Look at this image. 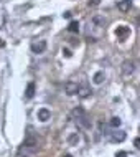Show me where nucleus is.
Listing matches in <instances>:
<instances>
[{
  "mask_svg": "<svg viewBox=\"0 0 140 157\" xmlns=\"http://www.w3.org/2000/svg\"><path fill=\"white\" fill-rule=\"evenodd\" d=\"M73 117H74V121L78 122L81 127H89V126H91V122L87 121V114L84 113V109H81V108L73 109Z\"/></svg>",
  "mask_w": 140,
  "mask_h": 157,
  "instance_id": "1",
  "label": "nucleus"
},
{
  "mask_svg": "<svg viewBox=\"0 0 140 157\" xmlns=\"http://www.w3.org/2000/svg\"><path fill=\"white\" fill-rule=\"evenodd\" d=\"M134 70H135V65H134V61H130V60H125L124 63H122V68H120V71H122V75L124 76H130L134 73Z\"/></svg>",
  "mask_w": 140,
  "mask_h": 157,
  "instance_id": "2",
  "label": "nucleus"
},
{
  "mask_svg": "<svg viewBox=\"0 0 140 157\" xmlns=\"http://www.w3.org/2000/svg\"><path fill=\"white\" fill-rule=\"evenodd\" d=\"M78 88H79V84L74 83V81H68L64 84V91H66V94H69V96L76 94V93H78Z\"/></svg>",
  "mask_w": 140,
  "mask_h": 157,
  "instance_id": "3",
  "label": "nucleus"
},
{
  "mask_svg": "<svg viewBox=\"0 0 140 157\" xmlns=\"http://www.w3.org/2000/svg\"><path fill=\"white\" fill-rule=\"evenodd\" d=\"M46 50V41L45 40H40L38 43H33L31 45V52L33 53H43Z\"/></svg>",
  "mask_w": 140,
  "mask_h": 157,
  "instance_id": "4",
  "label": "nucleus"
},
{
  "mask_svg": "<svg viewBox=\"0 0 140 157\" xmlns=\"http://www.w3.org/2000/svg\"><path fill=\"white\" fill-rule=\"evenodd\" d=\"M91 93H92V91H91V88H89V86H79L76 94L81 98V99H86V98L91 96Z\"/></svg>",
  "mask_w": 140,
  "mask_h": 157,
  "instance_id": "5",
  "label": "nucleus"
},
{
  "mask_svg": "<svg viewBox=\"0 0 140 157\" xmlns=\"http://www.w3.org/2000/svg\"><path fill=\"white\" fill-rule=\"evenodd\" d=\"M50 117H51V113H50L46 108L38 109V119H40V121H43V122H45V121H48Z\"/></svg>",
  "mask_w": 140,
  "mask_h": 157,
  "instance_id": "6",
  "label": "nucleus"
},
{
  "mask_svg": "<svg viewBox=\"0 0 140 157\" xmlns=\"http://www.w3.org/2000/svg\"><path fill=\"white\" fill-rule=\"evenodd\" d=\"M129 27H125V25H122V27H117V30H116V35L117 38H120V40H124V38L129 35Z\"/></svg>",
  "mask_w": 140,
  "mask_h": 157,
  "instance_id": "7",
  "label": "nucleus"
},
{
  "mask_svg": "<svg viewBox=\"0 0 140 157\" xmlns=\"http://www.w3.org/2000/svg\"><path fill=\"white\" fill-rule=\"evenodd\" d=\"M25 96H27L28 99H31V98L35 96V83H28L27 91H25Z\"/></svg>",
  "mask_w": 140,
  "mask_h": 157,
  "instance_id": "8",
  "label": "nucleus"
},
{
  "mask_svg": "<svg viewBox=\"0 0 140 157\" xmlns=\"http://www.w3.org/2000/svg\"><path fill=\"white\" fill-rule=\"evenodd\" d=\"M23 146H25V147H30V149H35L36 139H35V137H27V139H25V142H23Z\"/></svg>",
  "mask_w": 140,
  "mask_h": 157,
  "instance_id": "9",
  "label": "nucleus"
},
{
  "mask_svg": "<svg viewBox=\"0 0 140 157\" xmlns=\"http://www.w3.org/2000/svg\"><path fill=\"white\" fill-rule=\"evenodd\" d=\"M119 10L120 12H127V10H130V0H122L120 3H119Z\"/></svg>",
  "mask_w": 140,
  "mask_h": 157,
  "instance_id": "10",
  "label": "nucleus"
},
{
  "mask_svg": "<svg viewBox=\"0 0 140 157\" xmlns=\"http://www.w3.org/2000/svg\"><path fill=\"white\" fill-rule=\"evenodd\" d=\"M68 30H69L71 33L79 32V23H78V22H71V23H69V27H68Z\"/></svg>",
  "mask_w": 140,
  "mask_h": 157,
  "instance_id": "11",
  "label": "nucleus"
},
{
  "mask_svg": "<svg viewBox=\"0 0 140 157\" xmlns=\"http://www.w3.org/2000/svg\"><path fill=\"white\" fill-rule=\"evenodd\" d=\"M102 81H104V73H102V71L96 73V76H94V83H96V84H101Z\"/></svg>",
  "mask_w": 140,
  "mask_h": 157,
  "instance_id": "12",
  "label": "nucleus"
},
{
  "mask_svg": "<svg viewBox=\"0 0 140 157\" xmlns=\"http://www.w3.org/2000/svg\"><path fill=\"white\" fill-rule=\"evenodd\" d=\"M112 139H114V141H124V139H125V134L124 132H116V134H114L112 136Z\"/></svg>",
  "mask_w": 140,
  "mask_h": 157,
  "instance_id": "13",
  "label": "nucleus"
},
{
  "mask_svg": "<svg viewBox=\"0 0 140 157\" xmlns=\"http://www.w3.org/2000/svg\"><path fill=\"white\" fill-rule=\"evenodd\" d=\"M68 141H69V144H76V142H79V136L78 134H71Z\"/></svg>",
  "mask_w": 140,
  "mask_h": 157,
  "instance_id": "14",
  "label": "nucleus"
},
{
  "mask_svg": "<svg viewBox=\"0 0 140 157\" xmlns=\"http://www.w3.org/2000/svg\"><path fill=\"white\" fill-rule=\"evenodd\" d=\"M111 126L112 127H119V126H120V119H119V117H112V119H111Z\"/></svg>",
  "mask_w": 140,
  "mask_h": 157,
  "instance_id": "15",
  "label": "nucleus"
},
{
  "mask_svg": "<svg viewBox=\"0 0 140 157\" xmlns=\"http://www.w3.org/2000/svg\"><path fill=\"white\" fill-rule=\"evenodd\" d=\"M99 2H101V0H89V7H96V5H99Z\"/></svg>",
  "mask_w": 140,
  "mask_h": 157,
  "instance_id": "16",
  "label": "nucleus"
},
{
  "mask_svg": "<svg viewBox=\"0 0 140 157\" xmlns=\"http://www.w3.org/2000/svg\"><path fill=\"white\" fill-rule=\"evenodd\" d=\"M94 22L96 23H104V18L102 17H94Z\"/></svg>",
  "mask_w": 140,
  "mask_h": 157,
  "instance_id": "17",
  "label": "nucleus"
},
{
  "mask_svg": "<svg viewBox=\"0 0 140 157\" xmlns=\"http://www.w3.org/2000/svg\"><path fill=\"white\" fill-rule=\"evenodd\" d=\"M134 144H135V147H140V139H135Z\"/></svg>",
  "mask_w": 140,
  "mask_h": 157,
  "instance_id": "18",
  "label": "nucleus"
},
{
  "mask_svg": "<svg viewBox=\"0 0 140 157\" xmlns=\"http://www.w3.org/2000/svg\"><path fill=\"white\" fill-rule=\"evenodd\" d=\"M63 53H64L66 56H71V52H69V50H63Z\"/></svg>",
  "mask_w": 140,
  "mask_h": 157,
  "instance_id": "19",
  "label": "nucleus"
},
{
  "mask_svg": "<svg viewBox=\"0 0 140 157\" xmlns=\"http://www.w3.org/2000/svg\"><path fill=\"white\" fill-rule=\"evenodd\" d=\"M124 155H125V152H119V155H117V157H124Z\"/></svg>",
  "mask_w": 140,
  "mask_h": 157,
  "instance_id": "20",
  "label": "nucleus"
},
{
  "mask_svg": "<svg viewBox=\"0 0 140 157\" xmlns=\"http://www.w3.org/2000/svg\"><path fill=\"white\" fill-rule=\"evenodd\" d=\"M0 46H3V41L2 40H0Z\"/></svg>",
  "mask_w": 140,
  "mask_h": 157,
  "instance_id": "21",
  "label": "nucleus"
},
{
  "mask_svg": "<svg viewBox=\"0 0 140 157\" xmlns=\"http://www.w3.org/2000/svg\"><path fill=\"white\" fill-rule=\"evenodd\" d=\"M23 157H28V155H23Z\"/></svg>",
  "mask_w": 140,
  "mask_h": 157,
  "instance_id": "22",
  "label": "nucleus"
}]
</instances>
